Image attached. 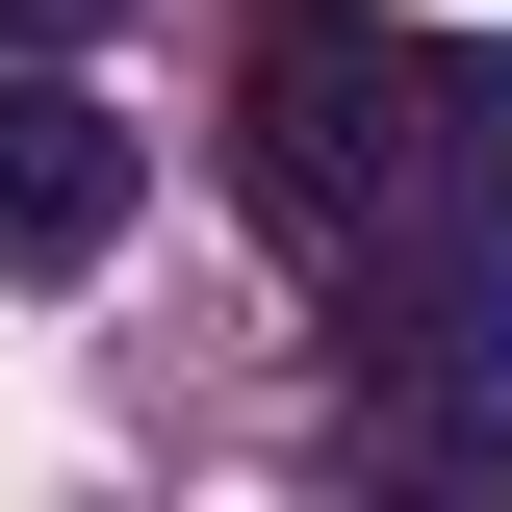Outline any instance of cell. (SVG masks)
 <instances>
[{"mask_svg": "<svg viewBox=\"0 0 512 512\" xmlns=\"http://www.w3.org/2000/svg\"><path fill=\"white\" fill-rule=\"evenodd\" d=\"M231 205L308 282H461V256H512V52L487 26L282 0L231 52Z\"/></svg>", "mask_w": 512, "mask_h": 512, "instance_id": "obj_1", "label": "cell"}, {"mask_svg": "<svg viewBox=\"0 0 512 512\" xmlns=\"http://www.w3.org/2000/svg\"><path fill=\"white\" fill-rule=\"evenodd\" d=\"M128 205H154V128H128L103 77H0V282L128 256Z\"/></svg>", "mask_w": 512, "mask_h": 512, "instance_id": "obj_2", "label": "cell"}, {"mask_svg": "<svg viewBox=\"0 0 512 512\" xmlns=\"http://www.w3.org/2000/svg\"><path fill=\"white\" fill-rule=\"evenodd\" d=\"M384 512H512V410H461V436H384Z\"/></svg>", "mask_w": 512, "mask_h": 512, "instance_id": "obj_3", "label": "cell"}, {"mask_svg": "<svg viewBox=\"0 0 512 512\" xmlns=\"http://www.w3.org/2000/svg\"><path fill=\"white\" fill-rule=\"evenodd\" d=\"M103 26H128V0H0V77H77Z\"/></svg>", "mask_w": 512, "mask_h": 512, "instance_id": "obj_4", "label": "cell"}]
</instances>
